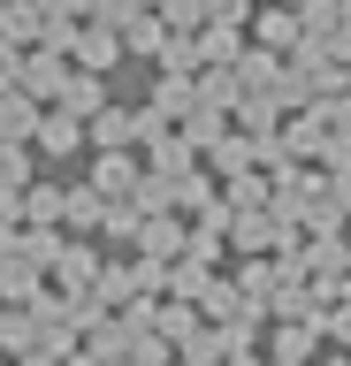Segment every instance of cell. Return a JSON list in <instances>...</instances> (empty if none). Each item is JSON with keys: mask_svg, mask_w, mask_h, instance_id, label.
<instances>
[{"mask_svg": "<svg viewBox=\"0 0 351 366\" xmlns=\"http://www.w3.org/2000/svg\"><path fill=\"white\" fill-rule=\"evenodd\" d=\"M328 366H351V359H328Z\"/></svg>", "mask_w": 351, "mask_h": 366, "instance_id": "obj_4", "label": "cell"}, {"mask_svg": "<svg viewBox=\"0 0 351 366\" xmlns=\"http://www.w3.org/2000/svg\"><path fill=\"white\" fill-rule=\"evenodd\" d=\"M0 351H31V320H0Z\"/></svg>", "mask_w": 351, "mask_h": 366, "instance_id": "obj_2", "label": "cell"}, {"mask_svg": "<svg viewBox=\"0 0 351 366\" xmlns=\"http://www.w3.org/2000/svg\"><path fill=\"white\" fill-rule=\"evenodd\" d=\"M61 366H99V359H61Z\"/></svg>", "mask_w": 351, "mask_h": 366, "instance_id": "obj_3", "label": "cell"}, {"mask_svg": "<svg viewBox=\"0 0 351 366\" xmlns=\"http://www.w3.org/2000/svg\"><path fill=\"white\" fill-rule=\"evenodd\" d=\"M305 351H313V336H305V328H290V336H275V366H298Z\"/></svg>", "mask_w": 351, "mask_h": 366, "instance_id": "obj_1", "label": "cell"}, {"mask_svg": "<svg viewBox=\"0 0 351 366\" xmlns=\"http://www.w3.org/2000/svg\"><path fill=\"white\" fill-rule=\"evenodd\" d=\"M184 366H191V359H184Z\"/></svg>", "mask_w": 351, "mask_h": 366, "instance_id": "obj_5", "label": "cell"}]
</instances>
